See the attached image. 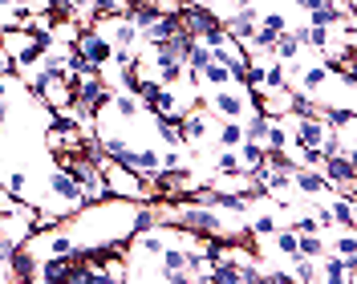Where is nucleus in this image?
Wrapping results in <instances>:
<instances>
[{
  "label": "nucleus",
  "instance_id": "f257e3e1",
  "mask_svg": "<svg viewBox=\"0 0 357 284\" xmlns=\"http://www.w3.org/2000/svg\"><path fill=\"white\" fill-rule=\"evenodd\" d=\"M98 171L106 179V187H110L114 199H126V203H138V199H146V179H138L130 167H122V163H114V158H98Z\"/></svg>",
  "mask_w": 357,
  "mask_h": 284
},
{
  "label": "nucleus",
  "instance_id": "f03ea898",
  "mask_svg": "<svg viewBox=\"0 0 357 284\" xmlns=\"http://www.w3.org/2000/svg\"><path fill=\"white\" fill-rule=\"evenodd\" d=\"M82 142H86V130H82L73 118H57V114H53V122L45 126V147L53 154H77Z\"/></svg>",
  "mask_w": 357,
  "mask_h": 284
},
{
  "label": "nucleus",
  "instance_id": "7ed1b4c3",
  "mask_svg": "<svg viewBox=\"0 0 357 284\" xmlns=\"http://www.w3.org/2000/svg\"><path fill=\"white\" fill-rule=\"evenodd\" d=\"M321 175L333 183V191H341V195H357V163H354V154H325V158H321Z\"/></svg>",
  "mask_w": 357,
  "mask_h": 284
},
{
  "label": "nucleus",
  "instance_id": "20e7f679",
  "mask_svg": "<svg viewBox=\"0 0 357 284\" xmlns=\"http://www.w3.org/2000/svg\"><path fill=\"white\" fill-rule=\"evenodd\" d=\"M178 126H183V151L195 154L211 138V130H215V122H211V114H207V106H195L187 110L183 118H178Z\"/></svg>",
  "mask_w": 357,
  "mask_h": 284
},
{
  "label": "nucleus",
  "instance_id": "39448f33",
  "mask_svg": "<svg viewBox=\"0 0 357 284\" xmlns=\"http://www.w3.org/2000/svg\"><path fill=\"white\" fill-rule=\"evenodd\" d=\"M178 24H183L191 37H203V33L220 29L223 17L215 13V8H207L203 0H183V8H178Z\"/></svg>",
  "mask_w": 357,
  "mask_h": 284
},
{
  "label": "nucleus",
  "instance_id": "423d86ee",
  "mask_svg": "<svg viewBox=\"0 0 357 284\" xmlns=\"http://www.w3.org/2000/svg\"><path fill=\"white\" fill-rule=\"evenodd\" d=\"M248 102H252V94H248L244 86H220L207 98V110H211L215 118H244Z\"/></svg>",
  "mask_w": 357,
  "mask_h": 284
},
{
  "label": "nucleus",
  "instance_id": "0eeeda50",
  "mask_svg": "<svg viewBox=\"0 0 357 284\" xmlns=\"http://www.w3.org/2000/svg\"><path fill=\"white\" fill-rule=\"evenodd\" d=\"M357 281V256L345 260L337 252H325L317 260V284H354Z\"/></svg>",
  "mask_w": 357,
  "mask_h": 284
},
{
  "label": "nucleus",
  "instance_id": "6e6552de",
  "mask_svg": "<svg viewBox=\"0 0 357 284\" xmlns=\"http://www.w3.org/2000/svg\"><path fill=\"white\" fill-rule=\"evenodd\" d=\"M256 24H260V8H256V0H240V4H231V8L223 13V29H227L236 41L248 37Z\"/></svg>",
  "mask_w": 357,
  "mask_h": 284
},
{
  "label": "nucleus",
  "instance_id": "1a4fd4ad",
  "mask_svg": "<svg viewBox=\"0 0 357 284\" xmlns=\"http://www.w3.org/2000/svg\"><path fill=\"white\" fill-rule=\"evenodd\" d=\"M292 191H301L305 199H325L333 195V183L321 175V167H292Z\"/></svg>",
  "mask_w": 357,
  "mask_h": 284
},
{
  "label": "nucleus",
  "instance_id": "9d476101",
  "mask_svg": "<svg viewBox=\"0 0 357 284\" xmlns=\"http://www.w3.org/2000/svg\"><path fill=\"white\" fill-rule=\"evenodd\" d=\"M73 49H82V57L86 61H93V66L110 69V57H114V45L98 33V29H82V37H77V45Z\"/></svg>",
  "mask_w": 357,
  "mask_h": 284
},
{
  "label": "nucleus",
  "instance_id": "9b49d317",
  "mask_svg": "<svg viewBox=\"0 0 357 284\" xmlns=\"http://www.w3.org/2000/svg\"><path fill=\"white\" fill-rule=\"evenodd\" d=\"M45 187H49V195H53V199H61V203H69L73 211L82 207V187H77V183L69 179L66 167H53V171L45 175Z\"/></svg>",
  "mask_w": 357,
  "mask_h": 284
},
{
  "label": "nucleus",
  "instance_id": "f8f14e48",
  "mask_svg": "<svg viewBox=\"0 0 357 284\" xmlns=\"http://www.w3.org/2000/svg\"><path fill=\"white\" fill-rule=\"evenodd\" d=\"M329 77H333V69L325 66L321 57H317L312 66H305V61H301V73H296V89H305V94H312V98H321V89L329 86Z\"/></svg>",
  "mask_w": 357,
  "mask_h": 284
},
{
  "label": "nucleus",
  "instance_id": "ddd939ff",
  "mask_svg": "<svg viewBox=\"0 0 357 284\" xmlns=\"http://www.w3.org/2000/svg\"><path fill=\"white\" fill-rule=\"evenodd\" d=\"M69 272H73V256H41V260H37V272H33V281L66 284Z\"/></svg>",
  "mask_w": 357,
  "mask_h": 284
},
{
  "label": "nucleus",
  "instance_id": "4468645a",
  "mask_svg": "<svg viewBox=\"0 0 357 284\" xmlns=\"http://www.w3.org/2000/svg\"><path fill=\"white\" fill-rule=\"evenodd\" d=\"M33 272H37V252L29 244H17L8 252V281H33Z\"/></svg>",
  "mask_w": 357,
  "mask_h": 284
},
{
  "label": "nucleus",
  "instance_id": "2eb2a0df",
  "mask_svg": "<svg viewBox=\"0 0 357 284\" xmlns=\"http://www.w3.org/2000/svg\"><path fill=\"white\" fill-rule=\"evenodd\" d=\"M211 138H215L220 151H236V147L244 142V122H240V118H220L215 130H211Z\"/></svg>",
  "mask_w": 357,
  "mask_h": 284
},
{
  "label": "nucleus",
  "instance_id": "dca6fc26",
  "mask_svg": "<svg viewBox=\"0 0 357 284\" xmlns=\"http://www.w3.org/2000/svg\"><path fill=\"white\" fill-rule=\"evenodd\" d=\"M110 114L118 118V122H138L146 110H142V102L134 98V94H126V89H114V98H110Z\"/></svg>",
  "mask_w": 357,
  "mask_h": 284
},
{
  "label": "nucleus",
  "instance_id": "f3484780",
  "mask_svg": "<svg viewBox=\"0 0 357 284\" xmlns=\"http://www.w3.org/2000/svg\"><path fill=\"white\" fill-rule=\"evenodd\" d=\"M130 171H134L138 179H155L158 171H162V158H158V147H134Z\"/></svg>",
  "mask_w": 357,
  "mask_h": 284
},
{
  "label": "nucleus",
  "instance_id": "a211bd4d",
  "mask_svg": "<svg viewBox=\"0 0 357 284\" xmlns=\"http://www.w3.org/2000/svg\"><path fill=\"white\" fill-rule=\"evenodd\" d=\"M151 122H155L158 147H183V126H178V118H171V114H151Z\"/></svg>",
  "mask_w": 357,
  "mask_h": 284
},
{
  "label": "nucleus",
  "instance_id": "6ab92c4d",
  "mask_svg": "<svg viewBox=\"0 0 357 284\" xmlns=\"http://www.w3.org/2000/svg\"><path fill=\"white\" fill-rule=\"evenodd\" d=\"M354 203H357L354 195H341V191H333V195H329V216H333L337 227H354V219H357Z\"/></svg>",
  "mask_w": 357,
  "mask_h": 284
},
{
  "label": "nucleus",
  "instance_id": "aec40b11",
  "mask_svg": "<svg viewBox=\"0 0 357 284\" xmlns=\"http://www.w3.org/2000/svg\"><path fill=\"white\" fill-rule=\"evenodd\" d=\"M0 187H4V191H13L17 199H24V203L33 199V179H29V171H24V167L4 171V175H0Z\"/></svg>",
  "mask_w": 357,
  "mask_h": 284
},
{
  "label": "nucleus",
  "instance_id": "412c9836",
  "mask_svg": "<svg viewBox=\"0 0 357 284\" xmlns=\"http://www.w3.org/2000/svg\"><path fill=\"white\" fill-rule=\"evenodd\" d=\"M272 57L289 66V61H296V57H305V45H301L296 37H292V29H284V33H276V45H272Z\"/></svg>",
  "mask_w": 357,
  "mask_h": 284
},
{
  "label": "nucleus",
  "instance_id": "4be33fe9",
  "mask_svg": "<svg viewBox=\"0 0 357 284\" xmlns=\"http://www.w3.org/2000/svg\"><path fill=\"white\" fill-rule=\"evenodd\" d=\"M236 154H240V167H244V171L268 167V151H264V142H252V138H244V142L236 147Z\"/></svg>",
  "mask_w": 357,
  "mask_h": 284
},
{
  "label": "nucleus",
  "instance_id": "5701e85b",
  "mask_svg": "<svg viewBox=\"0 0 357 284\" xmlns=\"http://www.w3.org/2000/svg\"><path fill=\"white\" fill-rule=\"evenodd\" d=\"M296 252L309 256V260H321L329 252V236L325 232H305V236H296Z\"/></svg>",
  "mask_w": 357,
  "mask_h": 284
},
{
  "label": "nucleus",
  "instance_id": "b1692460",
  "mask_svg": "<svg viewBox=\"0 0 357 284\" xmlns=\"http://www.w3.org/2000/svg\"><path fill=\"white\" fill-rule=\"evenodd\" d=\"M289 276H292V284L301 281V284H317V260H309V256H289Z\"/></svg>",
  "mask_w": 357,
  "mask_h": 284
},
{
  "label": "nucleus",
  "instance_id": "393cba45",
  "mask_svg": "<svg viewBox=\"0 0 357 284\" xmlns=\"http://www.w3.org/2000/svg\"><path fill=\"white\" fill-rule=\"evenodd\" d=\"M329 252L345 256V260H354L357 256V232L354 227H337V236H329Z\"/></svg>",
  "mask_w": 357,
  "mask_h": 284
},
{
  "label": "nucleus",
  "instance_id": "a878e982",
  "mask_svg": "<svg viewBox=\"0 0 357 284\" xmlns=\"http://www.w3.org/2000/svg\"><path fill=\"white\" fill-rule=\"evenodd\" d=\"M337 21H341V13H337V4H333V0H329V4H317V8H309V24L333 29Z\"/></svg>",
  "mask_w": 357,
  "mask_h": 284
},
{
  "label": "nucleus",
  "instance_id": "bb28decb",
  "mask_svg": "<svg viewBox=\"0 0 357 284\" xmlns=\"http://www.w3.org/2000/svg\"><path fill=\"white\" fill-rule=\"evenodd\" d=\"M130 0H89V13L93 17H126Z\"/></svg>",
  "mask_w": 357,
  "mask_h": 284
},
{
  "label": "nucleus",
  "instance_id": "cd10ccee",
  "mask_svg": "<svg viewBox=\"0 0 357 284\" xmlns=\"http://www.w3.org/2000/svg\"><path fill=\"white\" fill-rule=\"evenodd\" d=\"M236 171H244V167H240V154H236V151H220V154H215L211 175H236Z\"/></svg>",
  "mask_w": 357,
  "mask_h": 284
},
{
  "label": "nucleus",
  "instance_id": "c85d7f7f",
  "mask_svg": "<svg viewBox=\"0 0 357 284\" xmlns=\"http://www.w3.org/2000/svg\"><path fill=\"white\" fill-rule=\"evenodd\" d=\"M260 24H264V29H272V33H284L292 21L284 17V8H260Z\"/></svg>",
  "mask_w": 357,
  "mask_h": 284
},
{
  "label": "nucleus",
  "instance_id": "c756f323",
  "mask_svg": "<svg viewBox=\"0 0 357 284\" xmlns=\"http://www.w3.org/2000/svg\"><path fill=\"white\" fill-rule=\"evenodd\" d=\"M0 281H8V256L0 252Z\"/></svg>",
  "mask_w": 357,
  "mask_h": 284
},
{
  "label": "nucleus",
  "instance_id": "7c9ffc66",
  "mask_svg": "<svg viewBox=\"0 0 357 284\" xmlns=\"http://www.w3.org/2000/svg\"><path fill=\"white\" fill-rule=\"evenodd\" d=\"M8 4H13V0H0V24H4V8H8Z\"/></svg>",
  "mask_w": 357,
  "mask_h": 284
},
{
  "label": "nucleus",
  "instance_id": "2f4dec72",
  "mask_svg": "<svg viewBox=\"0 0 357 284\" xmlns=\"http://www.w3.org/2000/svg\"><path fill=\"white\" fill-rule=\"evenodd\" d=\"M220 4H227V8H231V4H240V0H220Z\"/></svg>",
  "mask_w": 357,
  "mask_h": 284
},
{
  "label": "nucleus",
  "instance_id": "473e14b6",
  "mask_svg": "<svg viewBox=\"0 0 357 284\" xmlns=\"http://www.w3.org/2000/svg\"><path fill=\"white\" fill-rule=\"evenodd\" d=\"M151 4H158V0H151Z\"/></svg>",
  "mask_w": 357,
  "mask_h": 284
}]
</instances>
